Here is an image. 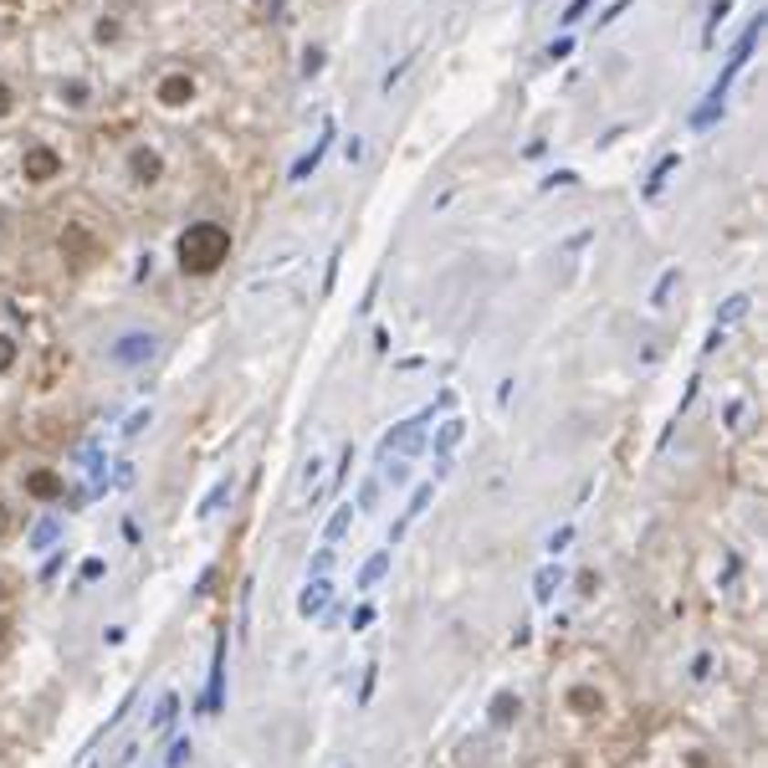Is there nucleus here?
Masks as SVG:
<instances>
[{
    "label": "nucleus",
    "instance_id": "1",
    "mask_svg": "<svg viewBox=\"0 0 768 768\" xmlns=\"http://www.w3.org/2000/svg\"><path fill=\"white\" fill-rule=\"evenodd\" d=\"M426 420H430V410L426 416H410V420H400L395 430H384V441H379V456H390V451H416L420 446V436H426Z\"/></svg>",
    "mask_w": 768,
    "mask_h": 768
},
{
    "label": "nucleus",
    "instance_id": "2",
    "mask_svg": "<svg viewBox=\"0 0 768 768\" xmlns=\"http://www.w3.org/2000/svg\"><path fill=\"white\" fill-rule=\"evenodd\" d=\"M113 364H149L154 359V333H123V339L108 349Z\"/></svg>",
    "mask_w": 768,
    "mask_h": 768
},
{
    "label": "nucleus",
    "instance_id": "3",
    "mask_svg": "<svg viewBox=\"0 0 768 768\" xmlns=\"http://www.w3.org/2000/svg\"><path fill=\"white\" fill-rule=\"evenodd\" d=\"M328 599H333V584H328V579H308V589L298 594V615L302 620H313V615L328 610Z\"/></svg>",
    "mask_w": 768,
    "mask_h": 768
},
{
    "label": "nucleus",
    "instance_id": "4",
    "mask_svg": "<svg viewBox=\"0 0 768 768\" xmlns=\"http://www.w3.org/2000/svg\"><path fill=\"white\" fill-rule=\"evenodd\" d=\"M221 687H226V636L216 640V661H210V691H205V712L221 707Z\"/></svg>",
    "mask_w": 768,
    "mask_h": 768
},
{
    "label": "nucleus",
    "instance_id": "5",
    "mask_svg": "<svg viewBox=\"0 0 768 768\" xmlns=\"http://www.w3.org/2000/svg\"><path fill=\"white\" fill-rule=\"evenodd\" d=\"M559 589H563V569H559V563L538 569V579H533V599H538V605H548V599L559 594Z\"/></svg>",
    "mask_w": 768,
    "mask_h": 768
},
{
    "label": "nucleus",
    "instance_id": "6",
    "mask_svg": "<svg viewBox=\"0 0 768 768\" xmlns=\"http://www.w3.org/2000/svg\"><path fill=\"white\" fill-rule=\"evenodd\" d=\"M384 573H390V548H379L374 559H369L364 569H359V579H353V589H374L379 579H384Z\"/></svg>",
    "mask_w": 768,
    "mask_h": 768
},
{
    "label": "nucleus",
    "instance_id": "7",
    "mask_svg": "<svg viewBox=\"0 0 768 768\" xmlns=\"http://www.w3.org/2000/svg\"><path fill=\"white\" fill-rule=\"evenodd\" d=\"M349 522H353V502H339V512H333L328 528H323V543H339V538L349 533Z\"/></svg>",
    "mask_w": 768,
    "mask_h": 768
},
{
    "label": "nucleus",
    "instance_id": "8",
    "mask_svg": "<svg viewBox=\"0 0 768 768\" xmlns=\"http://www.w3.org/2000/svg\"><path fill=\"white\" fill-rule=\"evenodd\" d=\"M430 497H436V482H420V487H416V497H410V508H405V522H416L420 512L430 508Z\"/></svg>",
    "mask_w": 768,
    "mask_h": 768
},
{
    "label": "nucleus",
    "instance_id": "9",
    "mask_svg": "<svg viewBox=\"0 0 768 768\" xmlns=\"http://www.w3.org/2000/svg\"><path fill=\"white\" fill-rule=\"evenodd\" d=\"M461 436H467V426H461V420H446V426H441V436H436V456H446L456 441H461Z\"/></svg>",
    "mask_w": 768,
    "mask_h": 768
},
{
    "label": "nucleus",
    "instance_id": "10",
    "mask_svg": "<svg viewBox=\"0 0 768 768\" xmlns=\"http://www.w3.org/2000/svg\"><path fill=\"white\" fill-rule=\"evenodd\" d=\"M174 717H180V697H174V691H170V697H164V702H159V712H154V732H164V728H170V722H174Z\"/></svg>",
    "mask_w": 768,
    "mask_h": 768
},
{
    "label": "nucleus",
    "instance_id": "11",
    "mask_svg": "<svg viewBox=\"0 0 768 768\" xmlns=\"http://www.w3.org/2000/svg\"><path fill=\"white\" fill-rule=\"evenodd\" d=\"M328 569H333V543H323L313 559H308V579H323Z\"/></svg>",
    "mask_w": 768,
    "mask_h": 768
},
{
    "label": "nucleus",
    "instance_id": "12",
    "mask_svg": "<svg viewBox=\"0 0 768 768\" xmlns=\"http://www.w3.org/2000/svg\"><path fill=\"white\" fill-rule=\"evenodd\" d=\"M231 487H236V482H231V477H226V482H216V492H210V497H205V502H200V518H210V512L221 508L226 497H231Z\"/></svg>",
    "mask_w": 768,
    "mask_h": 768
},
{
    "label": "nucleus",
    "instance_id": "13",
    "mask_svg": "<svg viewBox=\"0 0 768 768\" xmlns=\"http://www.w3.org/2000/svg\"><path fill=\"white\" fill-rule=\"evenodd\" d=\"M569 543H573V522H563L559 533H548V543H543V548H548V559H559Z\"/></svg>",
    "mask_w": 768,
    "mask_h": 768
},
{
    "label": "nucleus",
    "instance_id": "14",
    "mask_svg": "<svg viewBox=\"0 0 768 768\" xmlns=\"http://www.w3.org/2000/svg\"><path fill=\"white\" fill-rule=\"evenodd\" d=\"M512 712H518L512 697H497V702H492V722H512Z\"/></svg>",
    "mask_w": 768,
    "mask_h": 768
},
{
    "label": "nucleus",
    "instance_id": "15",
    "mask_svg": "<svg viewBox=\"0 0 768 768\" xmlns=\"http://www.w3.org/2000/svg\"><path fill=\"white\" fill-rule=\"evenodd\" d=\"M184 758H190V738H180V742H174V748H170V758H164V763H170V768H180Z\"/></svg>",
    "mask_w": 768,
    "mask_h": 768
},
{
    "label": "nucleus",
    "instance_id": "16",
    "mask_svg": "<svg viewBox=\"0 0 768 768\" xmlns=\"http://www.w3.org/2000/svg\"><path fill=\"white\" fill-rule=\"evenodd\" d=\"M353 630H364V626H374V605H359V610H353V620H349Z\"/></svg>",
    "mask_w": 768,
    "mask_h": 768
},
{
    "label": "nucleus",
    "instance_id": "17",
    "mask_svg": "<svg viewBox=\"0 0 768 768\" xmlns=\"http://www.w3.org/2000/svg\"><path fill=\"white\" fill-rule=\"evenodd\" d=\"M349 467H353V446H349V451H343L339 471H333V492H339V487H343V477H349Z\"/></svg>",
    "mask_w": 768,
    "mask_h": 768
},
{
    "label": "nucleus",
    "instance_id": "18",
    "mask_svg": "<svg viewBox=\"0 0 768 768\" xmlns=\"http://www.w3.org/2000/svg\"><path fill=\"white\" fill-rule=\"evenodd\" d=\"M384 477H390V482H410V467H405L400 456H395V467H384Z\"/></svg>",
    "mask_w": 768,
    "mask_h": 768
},
{
    "label": "nucleus",
    "instance_id": "19",
    "mask_svg": "<svg viewBox=\"0 0 768 768\" xmlns=\"http://www.w3.org/2000/svg\"><path fill=\"white\" fill-rule=\"evenodd\" d=\"M52 538H57V522H52V518H47V522H41V528H37V538H31V543H37V548H41V543H52Z\"/></svg>",
    "mask_w": 768,
    "mask_h": 768
},
{
    "label": "nucleus",
    "instance_id": "20",
    "mask_svg": "<svg viewBox=\"0 0 768 768\" xmlns=\"http://www.w3.org/2000/svg\"><path fill=\"white\" fill-rule=\"evenodd\" d=\"M318 477H323V461H318V456H313V461H308V471H302V487H313Z\"/></svg>",
    "mask_w": 768,
    "mask_h": 768
},
{
    "label": "nucleus",
    "instance_id": "21",
    "mask_svg": "<svg viewBox=\"0 0 768 768\" xmlns=\"http://www.w3.org/2000/svg\"><path fill=\"white\" fill-rule=\"evenodd\" d=\"M369 697H374V666L364 671V687H359V702H369Z\"/></svg>",
    "mask_w": 768,
    "mask_h": 768
},
{
    "label": "nucleus",
    "instance_id": "22",
    "mask_svg": "<svg viewBox=\"0 0 768 768\" xmlns=\"http://www.w3.org/2000/svg\"><path fill=\"white\" fill-rule=\"evenodd\" d=\"M0 533H5V512H0Z\"/></svg>",
    "mask_w": 768,
    "mask_h": 768
}]
</instances>
